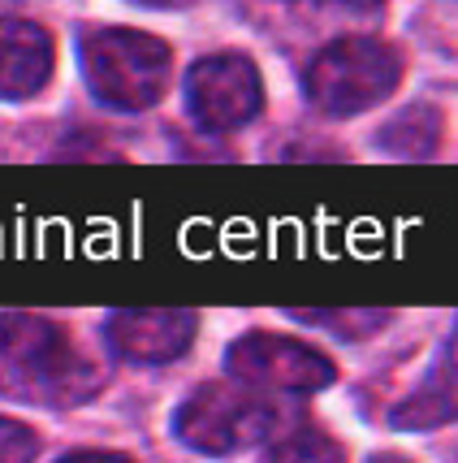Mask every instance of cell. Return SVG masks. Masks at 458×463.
I'll use <instances>...</instances> for the list:
<instances>
[{
	"instance_id": "obj_1",
	"label": "cell",
	"mask_w": 458,
	"mask_h": 463,
	"mask_svg": "<svg viewBox=\"0 0 458 463\" xmlns=\"http://www.w3.org/2000/svg\"><path fill=\"white\" fill-rule=\"evenodd\" d=\"M79 61L82 79H87L96 100L117 109V113H139V109H152L164 96L173 52L156 35L108 26V31L82 35Z\"/></svg>"
},
{
	"instance_id": "obj_2",
	"label": "cell",
	"mask_w": 458,
	"mask_h": 463,
	"mask_svg": "<svg viewBox=\"0 0 458 463\" xmlns=\"http://www.w3.org/2000/svg\"><path fill=\"white\" fill-rule=\"evenodd\" d=\"M402 82L398 48L385 40L351 35L329 43L307 70V100L329 118H355L372 104L389 100Z\"/></svg>"
},
{
	"instance_id": "obj_3",
	"label": "cell",
	"mask_w": 458,
	"mask_h": 463,
	"mask_svg": "<svg viewBox=\"0 0 458 463\" xmlns=\"http://www.w3.org/2000/svg\"><path fill=\"white\" fill-rule=\"evenodd\" d=\"M281 411L259 399L251 385H200L173 416V433L200 455H234L273 438Z\"/></svg>"
},
{
	"instance_id": "obj_4",
	"label": "cell",
	"mask_w": 458,
	"mask_h": 463,
	"mask_svg": "<svg viewBox=\"0 0 458 463\" xmlns=\"http://www.w3.org/2000/svg\"><path fill=\"white\" fill-rule=\"evenodd\" d=\"M225 368L234 382L251 385V390H285V394H312L338 377L333 360L320 355L316 346L294 343L285 334H268V329L242 334L229 346Z\"/></svg>"
},
{
	"instance_id": "obj_5",
	"label": "cell",
	"mask_w": 458,
	"mask_h": 463,
	"mask_svg": "<svg viewBox=\"0 0 458 463\" xmlns=\"http://www.w3.org/2000/svg\"><path fill=\"white\" fill-rule=\"evenodd\" d=\"M264 104V82L259 70L238 52H217L203 57L191 74H186V109L203 130L225 135L238 130L259 113Z\"/></svg>"
},
{
	"instance_id": "obj_6",
	"label": "cell",
	"mask_w": 458,
	"mask_h": 463,
	"mask_svg": "<svg viewBox=\"0 0 458 463\" xmlns=\"http://www.w3.org/2000/svg\"><path fill=\"white\" fill-rule=\"evenodd\" d=\"M0 355L14 364L22 377L52 385V390H65L79 377V360L70 351L65 329L43 321V317H26V312L0 317Z\"/></svg>"
},
{
	"instance_id": "obj_7",
	"label": "cell",
	"mask_w": 458,
	"mask_h": 463,
	"mask_svg": "<svg viewBox=\"0 0 458 463\" xmlns=\"http://www.w3.org/2000/svg\"><path fill=\"white\" fill-rule=\"evenodd\" d=\"M195 312H117L104 325V338L121 360L135 364H169L195 338Z\"/></svg>"
},
{
	"instance_id": "obj_8",
	"label": "cell",
	"mask_w": 458,
	"mask_h": 463,
	"mask_svg": "<svg viewBox=\"0 0 458 463\" xmlns=\"http://www.w3.org/2000/svg\"><path fill=\"white\" fill-rule=\"evenodd\" d=\"M52 74V40L26 18H0V100L35 96Z\"/></svg>"
},
{
	"instance_id": "obj_9",
	"label": "cell",
	"mask_w": 458,
	"mask_h": 463,
	"mask_svg": "<svg viewBox=\"0 0 458 463\" xmlns=\"http://www.w3.org/2000/svg\"><path fill=\"white\" fill-rule=\"evenodd\" d=\"M454 416H458V334L445 364L433 373V382L424 385L411 403H402L394 420L407 424V429H424V424H441V420H454Z\"/></svg>"
},
{
	"instance_id": "obj_10",
	"label": "cell",
	"mask_w": 458,
	"mask_h": 463,
	"mask_svg": "<svg viewBox=\"0 0 458 463\" xmlns=\"http://www.w3.org/2000/svg\"><path fill=\"white\" fill-rule=\"evenodd\" d=\"M264 463H346L341 446L320 433V429H299L290 438L273 442V450L264 455Z\"/></svg>"
},
{
	"instance_id": "obj_11",
	"label": "cell",
	"mask_w": 458,
	"mask_h": 463,
	"mask_svg": "<svg viewBox=\"0 0 458 463\" xmlns=\"http://www.w3.org/2000/svg\"><path fill=\"white\" fill-rule=\"evenodd\" d=\"M35 450H40V442H35V433L26 424L0 416V463H31Z\"/></svg>"
},
{
	"instance_id": "obj_12",
	"label": "cell",
	"mask_w": 458,
	"mask_h": 463,
	"mask_svg": "<svg viewBox=\"0 0 458 463\" xmlns=\"http://www.w3.org/2000/svg\"><path fill=\"white\" fill-rule=\"evenodd\" d=\"M61 463H130V459L126 455H108V450H79V455H70Z\"/></svg>"
},
{
	"instance_id": "obj_13",
	"label": "cell",
	"mask_w": 458,
	"mask_h": 463,
	"mask_svg": "<svg viewBox=\"0 0 458 463\" xmlns=\"http://www.w3.org/2000/svg\"><path fill=\"white\" fill-rule=\"evenodd\" d=\"M143 5H186V0H143Z\"/></svg>"
},
{
	"instance_id": "obj_14",
	"label": "cell",
	"mask_w": 458,
	"mask_h": 463,
	"mask_svg": "<svg viewBox=\"0 0 458 463\" xmlns=\"http://www.w3.org/2000/svg\"><path fill=\"white\" fill-rule=\"evenodd\" d=\"M341 5H377V0H341Z\"/></svg>"
}]
</instances>
